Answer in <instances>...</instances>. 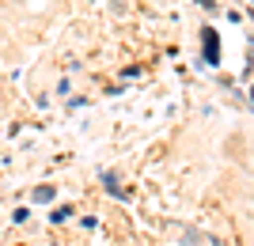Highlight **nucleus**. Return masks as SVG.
Returning <instances> with one entry per match:
<instances>
[{
	"instance_id": "1",
	"label": "nucleus",
	"mask_w": 254,
	"mask_h": 246,
	"mask_svg": "<svg viewBox=\"0 0 254 246\" xmlns=\"http://www.w3.org/2000/svg\"><path fill=\"white\" fill-rule=\"evenodd\" d=\"M205 57H209V64H216L220 61V42H216V34H205Z\"/></svg>"
},
{
	"instance_id": "2",
	"label": "nucleus",
	"mask_w": 254,
	"mask_h": 246,
	"mask_svg": "<svg viewBox=\"0 0 254 246\" xmlns=\"http://www.w3.org/2000/svg\"><path fill=\"white\" fill-rule=\"evenodd\" d=\"M53 197V186H38V190H34V201H50Z\"/></svg>"
}]
</instances>
